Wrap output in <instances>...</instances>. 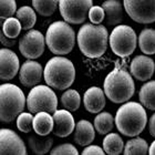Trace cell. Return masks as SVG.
<instances>
[{
    "label": "cell",
    "instance_id": "cell-35",
    "mask_svg": "<svg viewBox=\"0 0 155 155\" xmlns=\"http://www.w3.org/2000/svg\"><path fill=\"white\" fill-rule=\"evenodd\" d=\"M82 154L84 155H103L104 150L101 149L99 145H87V147L83 150Z\"/></svg>",
    "mask_w": 155,
    "mask_h": 155
},
{
    "label": "cell",
    "instance_id": "cell-22",
    "mask_svg": "<svg viewBox=\"0 0 155 155\" xmlns=\"http://www.w3.org/2000/svg\"><path fill=\"white\" fill-rule=\"evenodd\" d=\"M140 103L147 110L155 111V80L147 81L140 89Z\"/></svg>",
    "mask_w": 155,
    "mask_h": 155
},
{
    "label": "cell",
    "instance_id": "cell-33",
    "mask_svg": "<svg viewBox=\"0 0 155 155\" xmlns=\"http://www.w3.org/2000/svg\"><path fill=\"white\" fill-rule=\"evenodd\" d=\"M52 155H78L77 147L71 143H63L60 145L55 146L54 149H52L50 151Z\"/></svg>",
    "mask_w": 155,
    "mask_h": 155
},
{
    "label": "cell",
    "instance_id": "cell-6",
    "mask_svg": "<svg viewBox=\"0 0 155 155\" xmlns=\"http://www.w3.org/2000/svg\"><path fill=\"white\" fill-rule=\"evenodd\" d=\"M26 97L16 84L0 85V122L10 123L17 119L26 107Z\"/></svg>",
    "mask_w": 155,
    "mask_h": 155
},
{
    "label": "cell",
    "instance_id": "cell-25",
    "mask_svg": "<svg viewBox=\"0 0 155 155\" xmlns=\"http://www.w3.org/2000/svg\"><path fill=\"white\" fill-rule=\"evenodd\" d=\"M16 18L21 23V28L23 30L32 29L37 22L36 10L29 6H22L16 11Z\"/></svg>",
    "mask_w": 155,
    "mask_h": 155
},
{
    "label": "cell",
    "instance_id": "cell-2",
    "mask_svg": "<svg viewBox=\"0 0 155 155\" xmlns=\"http://www.w3.org/2000/svg\"><path fill=\"white\" fill-rule=\"evenodd\" d=\"M80 51L91 59L100 58L105 53L109 45V32L103 25L84 23L77 35Z\"/></svg>",
    "mask_w": 155,
    "mask_h": 155
},
{
    "label": "cell",
    "instance_id": "cell-7",
    "mask_svg": "<svg viewBox=\"0 0 155 155\" xmlns=\"http://www.w3.org/2000/svg\"><path fill=\"white\" fill-rule=\"evenodd\" d=\"M109 42L114 54L120 58H126L135 51L137 38L132 27L120 23L112 30Z\"/></svg>",
    "mask_w": 155,
    "mask_h": 155
},
{
    "label": "cell",
    "instance_id": "cell-18",
    "mask_svg": "<svg viewBox=\"0 0 155 155\" xmlns=\"http://www.w3.org/2000/svg\"><path fill=\"white\" fill-rule=\"evenodd\" d=\"M105 13V22L107 26H116L122 23L124 19V7L119 0H105L102 3Z\"/></svg>",
    "mask_w": 155,
    "mask_h": 155
},
{
    "label": "cell",
    "instance_id": "cell-8",
    "mask_svg": "<svg viewBox=\"0 0 155 155\" xmlns=\"http://www.w3.org/2000/svg\"><path fill=\"white\" fill-rule=\"evenodd\" d=\"M27 107L29 112L37 113L45 111L53 113L58 109V97L51 87L47 85H35L27 97Z\"/></svg>",
    "mask_w": 155,
    "mask_h": 155
},
{
    "label": "cell",
    "instance_id": "cell-12",
    "mask_svg": "<svg viewBox=\"0 0 155 155\" xmlns=\"http://www.w3.org/2000/svg\"><path fill=\"white\" fill-rule=\"evenodd\" d=\"M9 154L26 155V145L15 131L9 129H0V155Z\"/></svg>",
    "mask_w": 155,
    "mask_h": 155
},
{
    "label": "cell",
    "instance_id": "cell-1",
    "mask_svg": "<svg viewBox=\"0 0 155 155\" xmlns=\"http://www.w3.org/2000/svg\"><path fill=\"white\" fill-rule=\"evenodd\" d=\"M114 124L123 135L130 137L140 135L147 124L145 109L141 103L134 101L124 102L116 111Z\"/></svg>",
    "mask_w": 155,
    "mask_h": 155
},
{
    "label": "cell",
    "instance_id": "cell-27",
    "mask_svg": "<svg viewBox=\"0 0 155 155\" xmlns=\"http://www.w3.org/2000/svg\"><path fill=\"white\" fill-rule=\"evenodd\" d=\"M94 129L99 134L105 135L114 127V117L109 112H99L94 117Z\"/></svg>",
    "mask_w": 155,
    "mask_h": 155
},
{
    "label": "cell",
    "instance_id": "cell-30",
    "mask_svg": "<svg viewBox=\"0 0 155 155\" xmlns=\"http://www.w3.org/2000/svg\"><path fill=\"white\" fill-rule=\"evenodd\" d=\"M22 30L21 28V23L18 20V18H13L9 17L8 19L5 20L2 23V31L7 37L12 39H16L20 35V31Z\"/></svg>",
    "mask_w": 155,
    "mask_h": 155
},
{
    "label": "cell",
    "instance_id": "cell-36",
    "mask_svg": "<svg viewBox=\"0 0 155 155\" xmlns=\"http://www.w3.org/2000/svg\"><path fill=\"white\" fill-rule=\"evenodd\" d=\"M0 42H1L5 47H7V48H11V47H13V45H16L17 41L15 39L7 37L6 35L3 33V31H0Z\"/></svg>",
    "mask_w": 155,
    "mask_h": 155
},
{
    "label": "cell",
    "instance_id": "cell-29",
    "mask_svg": "<svg viewBox=\"0 0 155 155\" xmlns=\"http://www.w3.org/2000/svg\"><path fill=\"white\" fill-rule=\"evenodd\" d=\"M32 7L40 16L50 17L59 8V0H32Z\"/></svg>",
    "mask_w": 155,
    "mask_h": 155
},
{
    "label": "cell",
    "instance_id": "cell-5",
    "mask_svg": "<svg viewBox=\"0 0 155 155\" xmlns=\"http://www.w3.org/2000/svg\"><path fill=\"white\" fill-rule=\"evenodd\" d=\"M75 32L67 21H54L45 33V45L55 55L69 54L75 45Z\"/></svg>",
    "mask_w": 155,
    "mask_h": 155
},
{
    "label": "cell",
    "instance_id": "cell-37",
    "mask_svg": "<svg viewBox=\"0 0 155 155\" xmlns=\"http://www.w3.org/2000/svg\"><path fill=\"white\" fill-rule=\"evenodd\" d=\"M149 122V131L150 134L155 137V113L152 114V116L150 117V120L147 121Z\"/></svg>",
    "mask_w": 155,
    "mask_h": 155
},
{
    "label": "cell",
    "instance_id": "cell-19",
    "mask_svg": "<svg viewBox=\"0 0 155 155\" xmlns=\"http://www.w3.org/2000/svg\"><path fill=\"white\" fill-rule=\"evenodd\" d=\"M95 129L87 120H80L74 127V142L80 146H87L94 141Z\"/></svg>",
    "mask_w": 155,
    "mask_h": 155
},
{
    "label": "cell",
    "instance_id": "cell-23",
    "mask_svg": "<svg viewBox=\"0 0 155 155\" xmlns=\"http://www.w3.org/2000/svg\"><path fill=\"white\" fill-rule=\"evenodd\" d=\"M137 43L144 54H155V29L152 28L143 29L137 38Z\"/></svg>",
    "mask_w": 155,
    "mask_h": 155
},
{
    "label": "cell",
    "instance_id": "cell-3",
    "mask_svg": "<svg viewBox=\"0 0 155 155\" xmlns=\"http://www.w3.org/2000/svg\"><path fill=\"white\" fill-rule=\"evenodd\" d=\"M103 91L105 97L113 103L127 102L135 92L133 77L125 69L115 68L104 79Z\"/></svg>",
    "mask_w": 155,
    "mask_h": 155
},
{
    "label": "cell",
    "instance_id": "cell-15",
    "mask_svg": "<svg viewBox=\"0 0 155 155\" xmlns=\"http://www.w3.org/2000/svg\"><path fill=\"white\" fill-rule=\"evenodd\" d=\"M43 77V68L39 62L28 59L19 70L20 83L27 87H35L40 83Z\"/></svg>",
    "mask_w": 155,
    "mask_h": 155
},
{
    "label": "cell",
    "instance_id": "cell-17",
    "mask_svg": "<svg viewBox=\"0 0 155 155\" xmlns=\"http://www.w3.org/2000/svg\"><path fill=\"white\" fill-rule=\"evenodd\" d=\"M83 104L87 112L97 114L105 107V93L99 87H89L83 95Z\"/></svg>",
    "mask_w": 155,
    "mask_h": 155
},
{
    "label": "cell",
    "instance_id": "cell-4",
    "mask_svg": "<svg viewBox=\"0 0 155 155\" xmlns=\"http://www.w3.org/2000/svg\"><path fill=\"white\" fill-rule=\"evenodd\" d=\"M43 78L49 87L61 91L67 90L75 80L74 64L63 55L53 57L45 64Z\"/></svg>",
    "mask_w": 155,
    "mask_h": 155
},
{
    "label": "cell",
    "instance_id": "cell-13",
    "mask_svg": "<svg viewBox=\"0 0 155 155\" xmlns=\"http://www.w3.org/2000/svg\"><path fill=\"white\" fill-rule=\"evenodd\" d=\"M19 70L20 62L18 55L9 48L0 49V80H12Z\"/></svg>",
    "mask_w": 155,
    "mask_h": 155
},
{
    "label": "cell",
    "instance_id": "cell-9",
    "mask_svg": "<svg viewBox=\"0 0 155 155\" xmlns=\"http://www.w3.org/2000/svg\"><path fill=\"white\" fill-rule=\"evenodd\" d=\"M92 6V0H59L60 13L63 20L70 25L83 23Z\"/></svg>",
    "mask_w": 155,
    "mask_h": 155
},
{
    "label": "cell",
    "instance_id": "cell-32",
    "mask_svg": "<svg viewBox=\"0 0 155 155\" xmlns=\"http://www.w3.org/2000/svg\"><path fill=\"white\" fill-rule=\"evenodd\" d=\"M33 122V115L31 112H21L19 115L17 116V127L19 131L23 133H29L30 131L33 130L32 126Z\"/></svg>",
    "mask_w": 155,
    "mask_h": 155
},
{
    "label": "cell",
    "instance_id": "cell-28",
    "mask_svg": "<svg viewBox=\"0 0 155 155\" xmlns=\"http://www.w3.org/2000/svg\"><path fill=\"white\" fill-rule=\"evenodd\" d=\"M61 104L65 110L70 112L77 111L81 105V97L77 90L67 89L64 93L61 95Z\"/></svg>",
    "mask_w": 155,
    "mask_h": 155
},
{
    "label": "cell",
    "instance_id": "cell-38",
    "mask_svg": "<svg viewBox=\"0 0 155 155\" xmlns=\"http://www.w3.org/2000/svg\"><path fill=\"white\" fill-rule=\"evenodd\" d=\"M149 153L152 155H155V140L151 143V145L149 146Z\"/></svg>",
    "mask_w": 155,
    "mask_h": 155
},
{
    "label": "cell",
    "instance_id": "cell-21",
    "mask_svg": "<svg viewBox=\"0 0 155 155\" xmlns=\"http://www.w3.org/2000/svg\"><path fill=\"white\" fill-rule=\"evenodd\" d=\"M28 145L35 154L43 155L51 151L53 139L47 135H30L28 137Z\"/></svg>",
    "mask_w": 155,
    "mask_h": 155
},
{
    "label": "cell",
    "instance_id": "cell-20",
    "mask_svg": "<svg viewBox=\"0 0 155 155\" xmlns=\"http://www.w3.org/2000/svg\"><path fill=\"white\" fill-rule=\"evenodd\" d=\"M53 125H54L53 116L49 112L40 111V112H37L36 115L33 116V130L39 135L50 134L53 131Z\"/></svg>",
    "mask_w": 155,
    "mask_h": 155
},
{
    "label": "cell",
    "instance_id": "cell-14",
    "mask_svg": "<svg viewBox=\"0 0 155 155\" xmlns=\"http://www.w3.org/2000/svg\"><path fill=\"white\" fill-rule=\"evenodd\" d=\"M155 71V63L152 58L147 55H136L130 64V72L137 81H149Z\"/></svg>",
    "mask_w": 155,
    "mask_h": 155
},
{
    "label": "cell",
    "instance_id": "cell-34",
    "mask_svg": "<svg viewBox=\"0 0 155 155\" xmlns=\"http://www.w3.org/2000/svg\"><path fill=\"white\" fill-rule=\"evenodd\" d=\"M89 19L92 23L94 25H100L102 21L105 18V13H104V10L102 8V6H92L89 10Z\"/></svg>",
    "mask_w": 155,
    "mask_h": 155
},
{
    "label": "cell",
    "instance_id": "cell-10",
    "mask_svg": "<svg viewBox=\"0 0 155 155\" xmlns=\"http://www.w3.org/2000/svg\"><path fill=\"white\" fill-rule=\"evenodd\" d=\"M127 16L137 23L155 22V0H123Z\"/></svg>",
    "mask_w": 155,
    "mask_h": 155
},
{
    "label": "cell",
    "instance_id": "cell-16",
    "mask_svg": "<svg viewBox=\"0 0 155 155\" xmlns=\"http://www.w3.org/2000/svg\"><path fill=\"white\" fill-rule=\"evenodd\" d=\"M53 134L59 137H67L74 131V117L68 110H57L53 112Z\"/></svg>",
    "mask_w": 155,
    "mask_h": 155
},
{
    "label": "cell",
    "instance_id": "cell-31",
    "mask_svg": "<svg viewBox=\"0 0 155 155\" xmlns=\"http://www.w3.org/2000/svg\"><path fill=\"white\" fill-rule=\"evenodd\" d=\"M17 11L16 0H0V26Z\"/></svg>",
    "mask_w": 155,
    "mask_h": 155
},
{
    "label": "cell",
    "instance_id": "cell-24",
    "mask_svg": "<svg viewBox=\"0 0 155 155\" xmlns=\"http://www.w3.org/2000/svg\"><path fill=\"white\" fill-rule=\"evenodd\" d=\"M104 153L109 155H119L124 150V142L117 133H107L103 140Z\"/></svg>",
    "mask_w": 155,
    "mask_h": 155
},
{
    "label": "cell",
    "instance_id": "cell-11",
    "mask_svg": "<svg viewBox=\"0 0 155 155\" xmlns=\"http://www.w3.org/2000/svg\"><path fill=\"white\" fill-rule=\"evenodd\" d=\"M45 47V38L39 30L30 29L19 40V51L27 59H38L41 57Z\"/></svg>",
    "mask_w": 155,
    "mask_h": 155
},
{
    "label": "cell",
    "instance_id": "cell-26",
    "mask_svg": "<svg viewBox=\"0 0 155 155\" xmlns=\"http://www.w3.org/2000/svg\"><path fill=\"white\" fill-rule=\"evenodd\" d=\"M123 153L125 155H145L149 153V144L139 136H133L124 145Z\"/></svg>",
    "mask_w": 155,
    "mask_h": 155
}]
</instances>
